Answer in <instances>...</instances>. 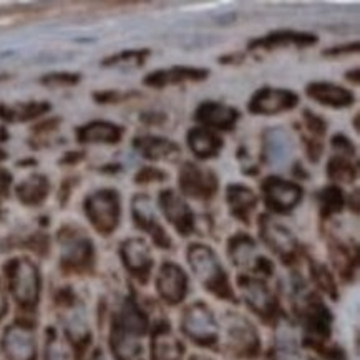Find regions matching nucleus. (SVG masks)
Masks as SVG:
<instances>
[{"mask_svg": "<svg viewBox=\"0 0 360 360\" xmlns=\"http://www.w3.org/2000/svg\"><path fill=\"white\" fill-rule=\"evenodd\" d=\"M186 261L198 283L216 299L226 302H238L236 290L231 283L218 252L210 244L191 243L186 249Z\"/></svg>", "mask_w": 360, "mask_h": 360, "instance_id": "nucleus-1", "label": "nucleus"}, {"mask_svg": "<svg viewBox=\"0 0 360 360\" xmlns=\"http://www.w3.org/2000/svg\"><path fill=\"white\" fill-rule=\"evenodd\" d=\"M219 345L234 360H256L262 352L256 324L236 311H228L219 321Z\"/></svg>", "mask_w": 360, "mask_h": 360, "instance_id": "nucleus-2", "label": "nucleus"}, {"mask_svg": "<svg viewBox=\"0 0 360 360\" xmlns=\"http://www.w3.org/2000/svg\"><path fill=\"white\" fill-rule=\"evenodd\" d=\"M179 330L196 347L216 349L219 345V321L213 309L202 301H195L183 309Z\"/></svg>", "mask_w": 360, "mask_h": 360, "instance_id": "nucleus-3", "label": "nucleus"}, {"mask_svg": "<svg viewBox=\"0 0 360 360\" xmlns=\"http://www.w3.org/2000/svg\"><path fill=\"white\" fill-rule=\"evenodd\" d=\"M236 288L249 311L256 314L266 324H274L283 314L278 294L272 290L266 279L251 274H239L236 278Z\"/></svg>", "mask_w": 360, "mask_h": 360, "instance_id": "nucleus-4", "label": "nucleus"}, {"mask_svg": "<svg viewBox=\"0 0 360 360\" xmlns=\"http://www.w3.org/2000/svg\"><path fill=\"white\" fill-rule=\"evenodd\" d=\"M6 278L12 297L22 309L39 306L41 292L40 271L27 257H17L6 266Z\"/></svg>", "mask_w": 360, "mask_h": 360, "instance_id": "nucleus-5", "label": "nucleus"}, {"mask_svg": "<svg viewBox=\"0 0 360 360\" xmlns=\"http://www.w3.org/2000/svg\"><path fill=\"white\" fill-rule=\"evenodd\" d=\"M259 238L283 264L294 266L301 259L302 248L295 234L288 226L267 213L259 216Z\"/></svg>", "mask_w": 360, "mask_h": 360, "instance_id": "nucleus-6", "label": "nucleus"}, {"mask_svg": "<svg viewBox=\"0 0 360 360\" xmlns=\"http://www.w3.org/2000/svg\"><path fill=\"white\" fill-rule=\"evenodd\" d=\"M179 195L195 201H211L219 189V179L210 168L184 161L178 173Z\"/></svg>", "mask_w": 360, "mask_h": 360, "instance_id": "nucleus-7", "label": "nucleus"}, {"mask_svg": "<svg viewBox=\"0 0 360 360\" xmlns=\"http://www.w3.org/2000/svg\"><path fill=\"white\" fill-rule=\"evenodd\" d=\"M261 195L264 205L272 214L290 213L302 201L304 189L297 181H289L281 176H267L261 183Z\"/></svg>", "mask_w": 360, "mask_h": 360, "instance_id": "nucleus-8", "label": "nucleus"}, {"mask_svg": "<svg viewBox=\"0 0 360 360\" xmlns=\"http://www.w3.org/2000/svg\"><path fill=\"white\" fill-rule=\"evenodd\" d=\"M85 211L94 228L98 233L108 236L118 228L120 218H122L118 193L113 191V189H101V191L89 198Z\"/></svg>", "mask_w": 360, "mask_h": 360, "instance_id": "nucleus-9", "label": "nucleus"}, {"mask_svg": "<svg viewBox=\"0 0 360 360\" xmlns=\"http://www.w3.org/2000/svg\"><path fill=\"white\" fill-rule=\"evenodd\" d=\"M155 289L166 306L176 307L188 297L189 276L176 262L165 261L156 272Z\"/></svg>", "mask_w": 360, "mask_h": 360, "instance_id": "nucleus-10", "label": "nucleus"}, {"mask_svg": "<svg viewBox=\"0 0 360 360\" xmlns=\"http://www.w3.org/2000/svg\"><path fill=\"white\" fill-rule=\"evenodd\" d=\"M158 207L163 213L165 219L176 229L183 238L191 236L196 229V216L193 213L191 206L188 205L186 198H183L176 189L166 188L160 191Z\"/></svg>", "mask_w": 360, "mask_h": 360, "instance_id": "nucleus-11", "label": "nucleus"}, {"mask_svg": "<svg viewBox=\"0 0 360 360\" xmlns=\"http://www.w3.org/2000/svg\"><path fill=\"white\" fill-rule=\"evenodd\" d=\"M131 216L135 221L136 228L141 229L151 238L156 248L168 251L173 248L172 236L168 234L163 226H161L158 214H156L155 205L148 195H135L131 201Z\"/></svg>", "mask_w": 360, "mask_h": 360, "instance_id": "nucleus-12", "label": "nucleus"}, {"mask_svg": "<svg viewBox=\"0 0 360 360\" xmlns=\"http://www.w3.org/2000/svg\"><path fill=\"white\" fill-rule=\"evenodd\" d=\"M120 257L124 269L130 272L140 284H148L155 267V257L151 246L143 238H130L120 246Z\"/></svg>", "mask_w": 360, "mask_h": 360, "instance_id": "nucleus-13", "label": "nucleus"}, {"mask_svg": "<svg viewBox=\"0 0 360 360\" xmlns=\"http://www.w3.org/2000/svg\"><path fill=\"white\" fill-rule=\"evenodd\" d=\"M299 105V95L288 89L264 86L251 96L248 103V112L261 117H274L294 110Z\"/></svg>", "mask_w": 360, "mask_h": 360, "instance_id": "nucleus-14", "label": "nucleus"}, {"mask_svg": "<svg viewBox=\"0 0 360 360\" xmlns=\"http://www.w3.org/2000/svg\"><path fill=\"white\" fill-rule=\"evenodd\" d=\"M2 350L7 360H37V337L27 322H15L2 335Z\"/></svg>", "mask_w": 360, "mask_h": 360, "instance_id": "nucleus-15", "label": "nucleus"}, {"mask_svg": "<svg viewBox=\"0 0 360 360\" xmlns=\"http://www.w3.org/2000/svg\"><path fill=\"white\" fill-rule=\"evenodd\" d=\"M186 347L168 321H158L150 329V360H183Z\"/></svg>", "mask_w": 360, "mask_h": 360, "instance_id": "nucleus-16", "label": "nucleus"}, {"mask_svg": "<svg viewBox=\"0 0 360 360\" xmlns=\"http://www.w3.org/2000/svg\"><path fill=\"white\" fill-rule=\"evenodd\" d=\"M112 329L140 340L141 337L150 334L151 319L145 309L141 307V304L130 295V297L124 299L118 314L115 316Z\"/></svg>", "mask_w": 360, "mask_h": 360, "instance_id": "nucleus-17", "label": "nucleus"}, {"mask_svg": "<svg viewBox=\"0 0 360 360\" xmlns=\"http://www.w3.org/2000/svg\"><path fill=\"white\" fill-rule=\"evenodd\" d=\"M60 246H62V266L70 271H86L94 264V244L85 234L68 233L60 238Z\"/></svg>", "mask_w": 360, "mask_h": 360, "instance_id": "nucleus-18", "label": "nucleus"}, {"mask_svg": "<svg viewBox=\"0 0 360 360\" xmlns=\"http://www.w3.org/2000/svg\"><path fill=\"white\" fill-rule=\"evenodd\" d=\"M239 117L241 115H239L238 108L221 103V101H202L195 110V122L198 127L207 128V130H213L216 133L233 130Z\"/></svg>", "mask_w": 360, "mask_h": 360, "instance_id": "nucleus-19", "label": "nucleus"}, {"mask_svg": "<svg viewBox=\"0 0 360 360\" xmlns=\"http://www.w3.org/2000/svg\"><path fill=\"white\" fill-rule=\"evenodd\" d=\"M306 95L324 107L334 110H344L355 103V95L352 90L345 89L332 82H312L306 86Z\"/></svg>", "mask_w": 360, "mask_h": 360, "instance_id": "nucleus-20", "label": "nucleus"}, {"mask_svg": "<svg viewBox=\"0 0 360 360\" xmlns=\"http://www.w3.org/2000/svg\"><path fill=\"white\" fill-rule=\"evenodd\" d=\"M319 39L317 35L309 34V32H297V30H276L271 32L261 39H254L249 41V50H272V49H283V47H299L306 49L316 45Z\"/></svg>", "mask_w": 360, "mask_h": 360, "instance_id": "nucleus-21", "label": "nucleus"}, {"mask_svg": "<svg viewBox=\"0 0 360 360\" xmlns=\"http://www.w3.org/2000/svg\"><path fill=\"white\" fill-rule=\"evenodd\" d=\"M210 77V70L207 68H198V67H172L166 70H155L148 73L145 80L146 86L150 89H165L168 85H178V83L184 82H205Z\"/></svg>", "mask_w": 360, "mask_h": 360, "instance_id": "nucleus-22", "label": "nucleus"}, {"mask_svg": "<svg viewBox=\"0 0 360 360\" xmlns=\"http://www.w3.org/2000/svg\"><path fill=\"white\" fill-rule=\"evenodd\" d=\"M226 251H228L231 264L236 267L238 271H241V274H251L254 264L259 257L256 239L246 233L234 234L228 241Z\"/></svg>", "mask_w": 360, "mask_h": 360, "instance_id": "nucleus-23", "label": "nucleus"}, {"mask_svg": "<svg viewBox=\"0 0 360 360\" xmlns=\"http://www.w3.org/2000/svg\"><path fill=\"white\" fill-rule=\"evenodd\" d=\"M226 202H228L231 214L234 218L243 221V223H249L252 213L259 205V196L246 184L231 183L226 188Z\"/></svg>", "mask_w": 360, "mask_h": 360, "instance_id": "nucleus-24", "label": "nucleus"}, {"mask_svg": "<svg viewBox=\"0 0 360 360\" xmlns=\"http://www.w3.org/2000/svg\"><path fill=\"white\" fill-rule=\"evenodd\" d=\"M186 143L189 151L196 156L198 160H211L218 156L223 150L224 141L219 133L207 130L202 127H193L186 133Z\"/></svg>", "mask_w": 360, "mask_h": 360, "instance_id": "nucleus-25", "label": "nucleus"}, {"mask_svg": "<svg viewBox=\"0 0 360 360\" xmlns=\"http://www.w3.org/2000/svg\"><path fill=\"white\" fill-rule=\"evenodd\" d=\"M292 153V140L283 128H269L262 135V160L271 166H279Z\"/></svg>", "mask_w": 360, "mask_h": 360, "instance_id": "nucleus-26", "label": "nucleus"}, {"mask_svg": "<svg viewBox=\"0 0 360 360\" xmlns=\"http://www.w3.org/2000/svg\"><path fill=\"white\" fill-rule=\"evenodd\" d=\"M135 146L143 155V158L150 161H174L181 155V148L176 143L156 135L138 136Z\"/></svg>", "mask_w": 360, "mask_h": 360, "instance_id": "nucleus-27", "label": "nucleus"}, {"mask_svg": "<svg viewBox=\"0 0 360 360\" xmlns=\"http://www.w3.org/2000/svg\"><path fill=\"white\" fill-rule=\"evenodd\" d=\"M327 178L330 179L332 184H352L357 179L359 174V165L355 158H349V156L332 155L327 160L326 166Z\"/></svg>", "mask_w": 360, "mask_h": 360, "instance_id": "nucleus-28", "label": "nucleus"}, {"mask_svg": "<svg viewBox=\"0 0 360 360\" xmlns=\"http://www.w3.org/2000/svg\"><path fill=\"white\" fill-rule=\"evenodd\" d=\"M78 138L82 141L113 145V143H118L123 138V128L108 122H94L82 128L80 133H78Z\"/></svg>", "mask_w": 360, "mask_h": 360, "instance_id": "nucleus-29", "label": "nucleus"}, {"mask_svg": "<svg viewBox=\"0 0 360 360\" xmlns=\"http://www.w3.org/2000/svg\"><path fill=\"white\" fill-rule=\"evenodd\" d=\"M309 274H311V281L317 290H321L322 294H326L332 301L339 299V284H337L334 272L324 262L309 259Z\"/></svg>", "mask_w": 360, "mask_h": 360, "instance_id": "nucleus-30", "label": "nucleus"}, {"mask_svg": "<svg viewBox=\"0 0 360 360\" xmlns=\"http://www.w3.org/2000/svg\"><path fill=\"white\" fill-rule=\"evenodd\" d=\"M317 202H319V210L326 219L339 214L345 206V195L342 188L332 183L327 184L317 193Z\"/></svg>", "mask_w": 360, "mask_h": 360, "instance_id": "nucleus-31", "label": "nucleus"}, {"mask_svg": "<svg viewBox=\"0 0 360 360\" xmlns=\"http://www.w3.org/2000/svg\"><path fill=\"white\" fill-rule=\"evenodd\" d=\"M49 193V181L41 176H32L18 188V198L27 205H39Z\"/></svg>", "mask_w": 360, "mask_h": 360, "instance_id": "nucleus-32", "label": "nucleus"}, {"mask_svg": "<svg viewBox=\"0 0 360 360\" xmlns=\"http://www.w3.org/2000/svg\"><path fill=\"white\" fill-rule=\"evenodd\" d=\"M302 123L304 128L307 130V135H311L314 138H321L326 136L327 133V122L321 115L311 112V110H304L302 112Z\"/></svg>", "mask_w": 360, "mask_h": 360, "instance_id": "nucleus-33", "label": "nucleus"}, {"mask_svg": "<svg viewBox=\"0 0 360 360\" xmlns=\"http://www.w3.org/2000/svg\"><path fill=\"white\" fill-rule=\"evenodd\" d=\"M330 145L332 150H334V155L349 156V158H355V155H357L354 143L350 141V138L345 136L344 133H337V135L332 136Z\"/></svg>", "mask_w": 360, "mask_h": 360, "instance_id": "nucleus-34", "label": "nucleus"}, {"mask_svg": "<svg viewBox=\"0 0 360 360\" xmlns=\"http://www.w3.org/2000/svg\"><path fill=\"white\" fill-rule=\"evenodd\" d=\"M150 57V50H127V52H122L115 55L110 60V65H117V63H135V65H143V62Z\"/></svg>", "mask_w": 360, "mask_h": 360, "instance_id": "nucleus-35", "label": "nucleus"}, {"mask_svg": "<svg viewBox=\"0 0 360 360\" xmlns=\"http://www.w3.org/2000/svg\"><path fill=\"white\" fill-rule=\"evenodd\" d=\"M168 179V173H165L163 169L153 168V166H148V168H141L136 173L135 181L138 184H148V183H161Z\"/></svg>", "mask_w": 360, "mask_h": 360, "instance_id": "nucleus-36", "label": "nucleus"}, {"mask_svg": "<svg viewBox=\"0 0 360 360\" xmlns=\"http://www.w3.org/2000/svg\"><path fill=\"white\" fill-rule=\"evenodd\" d=\"M302 145L304 150H306V155L309 156V160L317 163L321 160L322 151H324V145H322L319 138H314L311 135H302Z\"/></svg>", "mask_w": 360, "mask_h": 360, "instance_id": "nucleus-37", "label": "nucleus"}, {"mask_svg": "<svg viewBox=\"0 0 360 360\" xmlns=\"http://www.w3.org/2000/svg\"><path fill=\"white\" fill-rule=\"evenodd\" d=\"M45 360H67V354L63 352L62 344L58 342L57 335L52 334L47 344V352H45Z\"/></svg>", "mask_w": 360, "mask_h": 360, "instance_id": "nucleus-38", "label": "nucleus"}, {"mask_svg": "<svg viewBox=\"0 0 360 360\" xmlns=\"http://www.w3.org/2000/svg\"><path fill=\"white\" fill-rule=\"evenodd\" d=\"M359 52V41H350V44L345 45H337V47H332L326 50L324 57H340V55H350Z\"/></svg>", "mask_w": 360, "mask_h": 360, "instance_id": "nucleus-39", "label": "nucleus"}, {"mask_svg": "<svg viewBox=\"0 0 360 360\" xmlns=\"http://www.w3.org/2000/svg\"><path fill=\"white\" fill-rule=\"evenodd\" d=\"M78 80V75H70V73H58V75H49L45 78V83H65L72 85Z\"/></svg>", "mask_w": 360, "mask_h": 360, "instance_id": "nucleus-40", "label": "nucleus"}, {"mask_svg": "<svg viewBox=\"0 0 360 360\" xmlns=\"http://www.w3.org/2000/svg\"><path fill=\"white\" fill-rule=\"evenodd\" d=\"M7 311H8L7 297H6V294H4V289L0 288V321L4 319V316H6Z\"/></svg>", "mask_w": 360, "mask_h": 360, "instance_id": "nucleus-41", "label": "nucleus"}, {"mask_svg": "<svg viewBox=\"0 0 360 360\" xmlns=\"http://www.w3.org/2000/svg\"><path fill=\"white\" fill-rule=\"evenodd\" d=\"M188 360H216V359L207 357V355H202V354H193V355H189Z\"/></svg>", "mask_w": 360, "mask_h": 360, "instance_id": "nucleus-42", "label": "nucleus"}, {"mask_svg": "<svg viewBox=\"0 0 360 360\" xmlns=\"http://www.w3.org/2000/svg\"><path fill=\"white\" fill-rule=\"evenodd\" d=\"M91 360H108L107 355H105L103 350H96L94 357H91Z\"/></svg>", "mask_w": 360, "mask_h": 360, "instance_id": "nucleus-43", "label": "nucleus"}, {"mask_svg": "<svg viewBox=\"0 0 360 360\" xmlns=\"http://www.w3.org/2000/svg\"><path fill=\"white\" fill-rule=\"evenodd\" d=\"M357 73H359V70H357V68H355V70H354V75H357ZM349 75H350V73H349ZM347 80H349V82L352 80V77H347ZM354 80H355V83H357V82H359V78H357V77H354Z\"/></svg>", "mask_w": 360, "mask_h": 360, "instance_id": "nucleus-44", "label": "nucleus"}]
</instances>
